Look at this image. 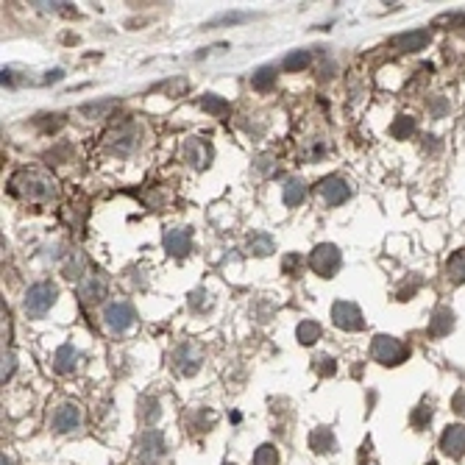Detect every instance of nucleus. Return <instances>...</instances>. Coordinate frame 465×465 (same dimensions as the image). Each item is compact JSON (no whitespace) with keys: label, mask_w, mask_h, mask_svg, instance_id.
<instances>
[{"label":"nucleus","mask_w":465,"mask_h":465,"mask_svg":"<svg viewBox=\"0 0 465 465\" xmlns=\"http://www.w3.org/2000/svg\"><path fill=\"white\" fill-rule=\"evenodd\" d=\"M79 426H81V410H79V404H73V402L59 404V410L53 413V429L59 435H64V432H73Z\"/></svg>","instance_id":"obj_13"},{"label":"nucleus","mask_w":465,"mask_h":465,"mask_svg":"<svg viewBox=\"0 0 465 465\" xmlns=\"http://www.w3.org/2000/svg\"><path fill=\"white\" fill-rule=\"evenodd\" d=\"M320 335H323V329H320V323H318V320H301V323H298V329H296V338H298V343H301V346H312Z\"/></svg>","instance_id":"obj_23"},{"label":"nucleus","mask_w":465,"mask_h":465,"mask_svg":"<svg viewBox=\"0 0 465 465\" xmlns=\"http://www.w3.org/2000/svg\"><path fill=\"white\" fill-rule=\"evenodd\" d=\"M189 307L192 309H207V307H212V298H209V293H204V290H195L192 296H189Z\"/></svg>","instance_id":"obj_31"},{"label":"nucleus","mask_w":465,"mask_h":465,"mask_svg":"<svg viewBox=\"0 0 465 465\" xmlns=\"http://www.w3.org/2000/svg\"><path fill=\"white\" fill-rule=\"evenodd\" d=\"M440 448L448 454V457H465V426L462 424H454V426H446L443 437H440Z\"/></svg>","instance_id":"obj_15"},{"label":"nucleus","mask_w":465,"mask_h":465,"mask_svg":"<svg viewBox=\"0 0 465 465\" xmlns=\"http://www.w3.org/2000/svg\"><path fill=\"white\" fill-rule=\"evenodd\" d=\"M309 61H312V53H309V50H293L290 56H285L282 68H285L287 73H298V70L309 68Z\"/></svg>","instance_id":"obj_24"},{"label":"nucleus","mask_w":465,"mask_h":465,"mask_svg":"<svg viewBox=\"0 0 465 465\" xmlns=\"http://www.w3.org/2000/svg\"><path fill=\"white\" fill-rule=\"evenodd\" d=\"M56 296H59V290H56V285H50V282H37V285H31L28 293H25V301H23L25 315H28V318H42V315L50 312V307L56 304Z\"/></svg>","instance_id":"obj_2"},{"label":"nucleus","mask_w":465,"mask_h":465,"mask_svg":"<svg viewBox=\"0 0 465 465\" xmlns=\"http://www.w3.org/2000/svg\"><path fill=\"white\" fill-rule=\"evenodd\" d=\"M429 421H432V407H421V410L413 413V424H415V426H424V424H429Z\"/></svg>","instance_id":"obj_34"},{"label":"nucleus","mask_w":465,"mask_h":465,"mask_svg":"<svg viewBox=\"0 0 465 465\" xmlns=\"http://www.w3.org/2000/svg\"><path fill=\"white\" fill-rule=\"evenodd\" d=\"M331 320H335V326L343 329V331H357V329L365 326V318H362L360 307L351 304V301H338L335 307H331Z\"/></svg>","instance_id":"obj_9"},{"label":"nucleus","mask_w":465,"mask_h":465,"mask_svg":"<svg viewBox=\"0 0 465 465\" xmlns=\"http://www.w3.org/2000/svg\"><path fill=\"white\" fill-rule=\"evenodd\" d=\"M201 106H204L209 114H215V117H226V114H229V103H226L220 95H207V98L201 101Z\"/></svg>","instance_id":"obj_28"},{"label":"nucleus","mask_w":465,"mask_h":465,"mask_svg":"<svg viewBox=\"0 0 465 465\" xmlns=\"http://www.w3.org/2000/svg\"><path fill=\"white\" fill-rule=\"evenodd\" d=\"M307 198V184L301 178H287L285 181V204L287 207H301Z\"/></svg>","instance_id":"obj_21"},{"label":"nucleus","mask_w":465,"mask_h":465,"mask_svg":"<svg viewBox=\"0 0 465 465\" xmlns=\"http://www.w3.org/2000/svg\"><path fill=\"white\" fill-rule=\"evenodd\" d=\"M273 84H276V70H273V68H259V70L251 76V87L259 90V92L273 90Z\"/></svg>","instance_id":"obj_25"},{"label":"nucleus","mask_w":465,"mask_h":465,"mask_svg":"<svg viewBox=\"0 0 465 465\" xmlns=\"http://www.w3.org/2000/svg\"><path fill=\"white\" fill-rule=\"evenodd\" d=\"M429 45V31L426 28H418V31H407V34H398L390 39V48L398 50V53H415V50H424Z\"/></svg>","instance_id":"obj_14"},{"label":"nucleus","mask_w":465,"mask_h":465,"mask_svg":"<svg viewBox=\"0 0 465 465\" xmlns=\"http://www.w3.org/2000/svg\"><path fill=\"white\" fill-rule=\"evenodd\" d=\"M162 242H165L167 254H173V256H187L189 248H192V229H187V226L167 229L165 237H162Z\"/></svg>","instance_id":"obj_12"},{"label":"nucleus","mask_w":465,"mask_h":465,"mask_svg":"<svg viewBox=\"0 0 465 465\" xmlns=\"http://www.w3.org/2000/svg\"><path fill=\"white\" fill-rule=\"evenodd\" d=\"M137 145H140V128L134 123L120 125L117 131H112L109 140H106L109 154H117V156H128L131 151H137Z\"/></svg>","instance_id":"obj_6"},{"label":"nucleus","mask_w":465,"mask_h":465,"mask_svg":"<svg viewBox=\"0 0 465 465\" xmlns=\"http://www.w3.org/2000/svg\"><path fill=\"white\" fill-rule=\"evenodd\" d=\"M79 296H81V301L84 304H92V301H101L103 296H106V282L101 279V276H87L84 282H81V287H79Z\"/></svg>","instance_id":"obj_18"},{"label":"nucleus","mask_w":465,"mask_h":465,"mask_svg":"<svg viewBox=\"0 0 465 465\" xmlns=\"http://www.w3.org/2000/svg\"><path fill=\"white\" fill-rule=\"evenodd\" d=\"M451 407H454V413H459V415L465 418V390H459V393L451 398Z\"/></svg>","instance_id":"obj_35"},{"label":"nucleus","mask_w":465,"mask_h":465,"mask_svg":"<svg viewBox=\"0 0 465 465\" xmlns=\"http://www.w3.org/2000/svg\"><path fill=\"white\" fill-rule=\"evenodd\" d=\"M309 446H312L318 454H331V451H335V432L326 429V426L315 429V432L309 435Z\"/></svg>","instance_id":"obj_19"},{"label":"nucleus","mask_w":465,"mask_h":465,"mask_svg":"<svg viewBox=\"0 0 465 465\" xmlns=\"http://www.w3.org/2000/svg\"><path fill=\"white\" fill-rule=\"evenodd\" d=\"M162 457H165V440H162V435L156 429L143 432L140 440H137V459L143 465H156Z\"/></svg>","instance_id":"obj_8"},{"label":"nucleus","mask_w":465,"mask_h":465,"mask_svg":"<svg viewBox=\"0 0 465 465\" xmlns=\"http://www.w3.org/2000/svg\"><path fill=\"white\" fill-rule=\"evenodd\" d=\"M17 198L23 201H31V204H45V201H53L59 187H56V178L48 176L45 170H20L14 178H12V187H9Z\"/></svg>","instance_id":"obj_1"},{"label":"nucleus","mask_w":465,"mask_h":465,"mask_svg":"<svg viewBox=\"0 0 465 465\" xmlns=\"http://www.w3.org/2000/svg\"><path fill=\"white\" fill-rule=\"evenodd\" d=\"M226 465H229V462H226Z\"/></svg>","instance_id":"obj_38"},{"label":"nucleus","mask_w":465,"mask_h":465,"mask_svg":"<svg viewBox=\"0 0 465 465\" xmlns=\"http://www.w3.org/2000/svg\"><path fill=\"white\" fill-rule=\"evenodd\" d=\"M114 106V101H103V103H98V106H81V112L84 114H98V112H106V109H112Z\"/></svg>","instance_id":"obj_36"},{"label":"nucleus","mask_w":465,"mask_h":465,"mask_svg":"<svg viewBox=\"0 0 465 465\" xmlns=\"http://www.w3.org/2000/svg\"><path fill=\"white\" fill-rule=\"evenodd\" d=\"M371 354L376 362L382 365H398V362H404L410 349L402 343V340H395L390 335H376L373 338V346H371Z\"/></svg>","instance_id":"obj_4"},{"label":"nucleus","mask_w":465,"mask_h":465,"mask_svg":"<svg viewBox=\"0 0 465 465\" xmlns=\"http://www.w3.org/2000/svg\"><path fill=\"white\" fill-rule=\"evenodd\" d=\"M79 360H81L79 351L70 343H64L53 357V368H56V373H73L79 368Z\"/></svg>","instance_id":"obj_17"},{"label":"nucleus","mask_w":465,"mask_h":465,"mask_svg":"<svg viewBox=\"0 0 465 465\" xmlns=\"http://www.w3.org/2000/svg\"><path fill=\"white\" fill-rule=\"evenodd\" d=\"M446 276H448L454 285H465V248L448 256V262H446Z\"/></svg>","instance_id":"obj_22"},{"label":"nucleus","mask_w":465,"mask_h":465,"mask_svg":"<svg viewBox=\"0 0 465 465\" xmlns=\"http://www.w3.org/2000/svg\"><path fill=\"white\" fill-rule=\"evenodd\" d=\"M173 365L181 376H192L198 368H201V351H198L192 343H181L173 351Z\"/></svg>","instance_id":"obj_11"},{"label":"nucleus","mask_w":465,"mask_h":465,"mask_svg":"<svg viewBox=\"0 0 465 465\" xmlns=\"http://www.w3.org/2000/svg\"><path fill=\"white\" fill-rule=\"evenodd\" d=\"M273 248H276L273 237L265 234V231H254V234L248 237V251H251L254 256H268V254H273Z\"/></svg>","instance_id":"obj_20"},{"label":"nucleus","mask_w":465,"mask_h":465,"mask_svg":"<svg viewBox=\"0 0 465 465\" xmlns=\"http://www.w3.org/2000/svg\"><path fill=\"white\" fill-rule=\"evenodd\" d=\"M413 131H415V120H413V117H398V120L390 125V134H393L395 140H407Z\"/></svg>","instance_id":"obj_27"},{"label":"nucleus","mask_w":465,"mask_h":465,"mask_svg":"<svg viewBox=\"0 0 465 465\" xmlns=\"http://www.w3.org/2000/svg\"><path fill=\"white\" fill-rule=\"evenodd\" d=\"M318 195L326 207H340L351 198V187L340 178V176H326L320 184H318Z\"/></svg>","instance_id":"obj_7"},{"label":"nucleus","mask_w":465,"mask_h":465,"mask_svg":"<svg viewBox=\"0 0 465 465\" xmlns=\"http://www.w3.org/2000/svg\"><path fill=\"white\" fill-rule=\"evenodd\" d=\"M181 156H184V162H187L189 167L204 170V167H209V162H212V148H209V143H204V140L189 137V140L184 143V148H181Z\"/></svg>","instance_id":"obj_10"},{"label":"nucleus","mask_w":465,"mask_h":465,"mask_svg":"<svg viewBox=\"0 0 465 465\" xmlns=\"http://www.w3.org/2000/svg\"><path fill=\"white\" fill-rule=\"evenodd\" d=\"M137 315H134V307L128 301H112L106 309H103V326L112 331V335H123L134 326Z\"/></svg>","instance_id":"obj_5"},{"label":"nucleus","mask_w":465,"mask_h":465,"mask_svg":"<svg viewBox=\"0 0 465 465\" xmlns=\"http://www.w3.org/2000/svg\"><path fill=\"white\" fill-rule=\"evenodd\" d=\"M285 271H287L290 276H298V271H301V256H298V254H290V256L285 259Z\"/></svg>","instance_id":"obj_33"},{"label":"nucleus","mask_w":465,"mask_h":465,"mask_svg":"<svg viewBox=\"0 0 465 465\" xmlns=\"http://www.w3.org/2000/svg\"><path fill=\"white\" fill-rule=\"evenodd\" d=\"M14 354L12 351H3V373H0V379H3V384L12 379V373H14Z\"/></svg>","instance_id":"obj_32"},{"label":"nucleus","mask_w":465,"mask_h":465,"mask_svg":"<svg viewBox=\"0 0 465 465\" xmlns=\"http://www.w3.org/2000/svg\"><path fill=\"white\" fill-rule=\"evenodd\" d=\"M254 465H279V451H276V446H271V443L259 446L256 454H254Z\"/></svg>","instance_id":"obj_26"},{"label":"nucleus","mask_w":465,"mask_h":465,"mask_svg":"<svg viewBox=\"0 0 465 465\" xmlns=\"http://www.w3.org/2000/svg\"><path fill=\"white\" fill-rule=\"evenodd\" d=\"M0 465H12V459H9L6 454H3V462H0Z\"/></svg>","instance_id":"obj_37"},{"label":"nucleus","mask_w":465,"mask_h":465,"mask_svg":"<svg viewBox=\"0 0 465 465\" xmlns=\"http://www.w3.org/2000/svg\"><path fill=\"white\" fill-rule=\"evenodd\" d=\"M309 265H312V271L323 279H331L338 271H340V265H343V256H340V248L338 245H331V242H320L312 248L309 254Z\"/></svg>","instance_id":"obj_3"},{"label":"nucleus","mask_w":465,"mask_h":465,"mask_svg":"<svg viewBox=\"0 0 465 465\" xmlns=\"http://www.w3.org/2000/svg\"><path fill=\"white\" fill-rule=\"evenodd\" d=\"M315 371H318L320 376H331V373L338 371V365H335V360H331V357L320 354V357H315Z\"/></svg>","instance_id":"obj_30"},{"label":"nucleus","mask_w":465,"mask_h":465,"mask_svg":"<svg viewBox=\"0 0 465 465\" xmlns=\"http://www.w3.org/2000/svg\"><path fill=\"white\" fill-rule=\"evenodd\" d=\"M140 404H143V407H140V415H143L145 424H154V421L162 415V410H159V404H156V398H143Z\"/></svg>","instance_id":"obj_29"},{"label":"nucleus","mask_w":465,"mask_h":465,"mask_svg":"<svg viewBox=\"0 0 465 465\" xmlns=\"http://www.w3.org/2000/svg\"><path fill=\"white\" fill-rule=\"evenodd\" d=\"M454 329V312L448 307H437L429 318V335L432 338H446L448 331Z\"/></svg>","instance_id":"obj_16"}]
</instances>
